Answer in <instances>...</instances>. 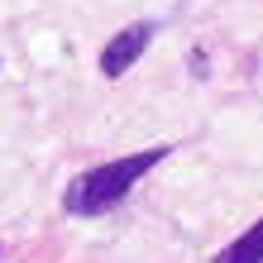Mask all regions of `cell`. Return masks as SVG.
Here are the masks:
<instances>
[{
	"label": "cell",
	"mask_w": 263,
	"mask_h": 263,
	"mask_svg": "<svg viewBox=\"0 0 263 263\" xmlns=\"http://www.w3.org/2000/svg\"><path fill=\"white\" fill-rule=\"evenodd\" d=\"M163 158H167V144H163V148L125 153V158H110V163H101V167H86L82 177L67 182L63 211H67V215H105V211H115L120 201L134 192V182L148 177Z\"/></svg>",
	"instance_id": "1"
},
{
	"label": "cell",
	"mask_w": 263,
	"mask_h": 263,
	"mask_svg": "<svg viewBox=\"0 0 263 263\" xmlns=\"http://www.w3.org/2000/svg\"><path fill=\"white\" fill-rule=\"evenodd\" d=\"M153 34H158V24H153V20H139V24H129V29H120V34L101 48V77H125L139 58L148 53Z\"/></svg>",
	"instance_id": "2"
},
{
	"label": "cell",
	"mask_w": 263,
	"mask_h": 263,
	"mask_svg": "<svg viewBox=\"0 0 263 263\" xmlns=\"http://www.w3.org/2000/svg\"><path fill=\"white\" fill-rule=\"evenodd\" d=\"M211 263H263V220L249 225L235 244H225V249L215 254Z\"/></svg>",
	"instance_id": "3"
}]
</instances>
